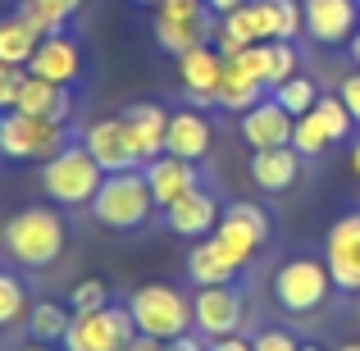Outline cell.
<instances>
[{
  "label": "cell",
  "mask_w": 360,
  "mask_h": 351,
  "mask_svg": "<svg viewBox=\"0 0 360 351\" xmlns=\"http://www.w3.org/2000/svg\"><path fill=\"white\" fill-rule=\"evenodd\" d=\"M0 246H5V255L18 269L41 274L64 255V246H69V224H64V215L55 210V205H23V210H14L5 219Z\"/></svg>",
  "instance_id": "1"
},
{
  "label": "cell",
  "mask_w": 360,
  "mask_h": 351,
  "mask_svg": "<svg viewBox=\"0 0 360 351\" xmlns=\"http://www.w3.org/2000/svg\"><path fill=\"white\" fill-rule=\"evenodd\" d=\"M269 292H274L283 315L306 319V315H319L338 288H333V274H328L324 255H288V260L274 269Z\"/></svg>",
  "instance_id": "2"
},
{
  "label": "cell",
  "mask_w": 360,
  "mask_h": 351,
  "mask_svg": "<svg viewBox=\"0 0 360 351\" xmlns=\"http://www.w3.org/2000/svg\"><path fill=\"white\" fill-rule=\"evenodd\" d=\"M91 219L110 233H132L141 224H150V215L160 210L155 196H150V183H146V169H123V174H105L96 201L87 205Z\"/></svg>",
  "instance_id": "3"
},
{
  "label": "cell",
  "mask_w": 360,
  "mask_h": 351,
  "mask_svg": "<svg viewBox=\"0 0 360 351\" xmlns=\"http://www.w3.org/2000/svg\"><path fill=\"white\" fill-rule=\"evenodd\" d=\"M128 315L137 333L155 338V343H174V338L192 333V297L174 283H141L128 292Z\"/></svg>",
  "instance_id": "4"
},
{
  "label": "cell",
  "mask_w": 360,
  "mask_h": 351,
  "mask_svg": "<svg viewBox=\"0 0 360 351\" xmlns=\"http://www.w3.org/2000/svg\"><path fill=\"white\" fill-rule=\"evenodd\" d=\"M101 183H105V169L91 160V151L82 146V141H69L55 160L41 165V192L51 196L55 205H64V210L91 205L96 192H101Z\"/></svg>",
  "instance_id": "5"
},
{
  "label": "cell",
  "mask_w": 360,
  "mask_h": 351,
  "mask_svg": "<svg viewBox=\"0 0 360 351\" xmlns=\"http://www.w3.org/2000/svg\"><path fill=\"white\" fill-rule=\"evenodd\" d=\"M69 123L60 119H37V115H18L5 110L0 115V155L18 160V165H46L69 146Z\"/></svg>",
  "instance_id": "6"
},
{
  "label": "cell",
  "mask_w": 360,
  "mask_h": 351,
  "mask_svg": "<svg viewBox=\"0 0 360 351\" xmlns=\"http://www.w3.org/2000/svg\"><path fill=\"white\" fill-rule=\"evenodd\" d=\"M352 128H356V119L347 115L342 101L338 96H319L306 115H297V123H292V151H297L301 160L306 155H324L328 146H342V141L352 137Z\"/></svg>",
  "instance_id": "7"
},
{
  "label": "cell",
  "mask_w": 360,
  "mask_h": 351,
  "mask_svg": "<svg viewBox=\"0 0 360 351\" xmlns=\"http://www.w3.org/2000/svg\"><path fill=\"white\" fill-rule=\"evenodd\" d=\"M132 338H137V324H132L128 306H123V301H110L96 315H73L60 351H123Z\"/></svg>",
  "instance_id": "8"
},
{
  "label": "cell",
  "mask_w": 360,
  "mask_h": 351,
  "mask_svg": "<svg viewBox=\"0 0 360 351\" xmlns=\"http://www.w3.org/2000/svg\"><path fill=\"white\" fill-rule=\"evenodd\" d=\"M192 328L201 338H233L246 328V297L238 283H224V288H196L192 297Z\"/></svg>",
  "instance_id": "9"
},
{
  "label": "cell",
  "mask_w": 360,
  "mask_h": 351,
  "mask_svg": "<svg viewBox=\"0 0 360 351\" xmlns=\"http://www.w3.org/2000/svg\"><path fill=\"white\" fill-rule=\"evenodd\" d=\"M214 237H219V242L229 246V251L238 255L242 264H251L255 255L269 246V237H274L269 210H264V205H255V201H233V205H224Z\"/></svg>",
  "instance_id": "10"
},
{
  "label": "cell",
  "mask_w": 360,
  "mask_h": 351,
  "mask_svg": "<svg viewBox=\"0 0 360 351\" xmlns=\"http://www.w3.org/2000/svg\"><path fill=\"white\" fill-rule=\"evenodd\" d=\"M324 264L333 274V288L347 297H360V210H347L333 219L324 242Z\"/></svg>",
  "instance_id": "11"
},
{
  "label": "cell",
  "mask_w": 360,
  "mask_h": 351,
  "mask_svg": "<svg viewBox=\"0 0 360 351\" xmlns=\"http://www.w3.org/2000/svg\"><path fill=\"white\" fill-rule=\"evenodd\" d=\"M301 18H306V37L315 46H352L360 27V5L356 0H301Z\"/></svg>",
  "instance_id": "12"
},
{
  "label": "cell",
  "mask_w": 360,
  "mask_h": 351,
  "mask_svg": "<svg viewBox=\"0 0 360 351\" xmlns=\"http://www.w3.org/2000/svg\"><path fill=\"white\" fill-rule=\"evenodd\" d=\"M219 73H224V55L214 51L210 42L187 51V55H178V78H183V91H187V101H192V110L219 106Z\"/></svg>",
  "instance_id": "13"
},
{
  "label": "cell",
  "mask_w": 360,
  "mask_h": 351,
  "mask_svg": "<svg viewBox=\"0 0 360 351\" xmlns=\"http://www.w3.org/2000/svg\"><path fill=\"white\" fill-rule=\"evenodd\" d=\"M169 115L160 101H141V106H128L123 110V128H128V141H132V155L137 165H150V160L165 155V137H169Z\"/></svg>",
  "instance_id": "14"
},
{
  "label": "cell",
  "mask_w": 360,
  "mask_h": 351,
  "mask_svg": "<svg viewBox=\"0 0 360 351\" xmlns=\"http://www.w3.org/2000/svg\"><path fill=\"white\" fill-rule=\"evenodd\" d=\"M27 73H32V78L55 82V87H78V78H82V46L73 42L69 32L41 37L37 55L27 60Z\"/></svg>",
  "instance_id": "15"
},
{
  "label": "cell",
  "mask_w": 360,
  "mask_h": 351,
  "mask_svg": "<svg viewBox=\"0 0 360 351\" xmlns=\"http://www.w3.org/2000/svg\"><path fill=\"white\" fill-rule=\"evenodd\" d=\"M82 146L91 151V160H96L105 174L141 169V165H137V155H132L128 128H123V119H119V115H110V119H91L87 128H82Z\"/></svg>",
  "instance_id": "16"
},
{
  "label": "cell",
  "mask_w": 360,
  "mask_h": 351,
  "mask_svg": "<svg viewBox=\"0 0 360 351\" xmlns=\"http://www.w3.org/2000/svg\"><path fill=\"white\" fill-rule=\"evenodd\" d=\"M292 123L297 119H292L278 101L264 96L260 106H251L246 115H238V132L251 151H278V146H292Z\"/></svg>",
  "instance_id": "17"
},
{
  "label": "cell",
  "mask_w": 360,
  "mask_h": 351,
  "mask_svg": "<svg viewBox=\"0 0 360 351\" xmlns=\"http://www.w3.org/2000/svg\"><path fill=\"white\" fill-rule=\"evenodd\" d=\"M219 196L210 192V187H192L187 196H178L174 205L165 210V224H169V233H178V237H210L214 229H219Z\"/></svg>",
  "instance_id": "18"
},
{
  "label": "cell",
  "mask_w": 360,
  "mask_h": 351,
  "mask_svg": "<svg viewBox=\"0 0 360 351\" xmlns=\"http://www.w3.org/2000/svg\"><path fill=\"white\" fill-rule=\"evenodd\" d=\"M242 269H246V264L214 233L201 237V242L192 246V255H187V279H192L196 288H224V283H238Z\"/></svg>",
  "instance_id": "19"
},
{
  "label": "cell",
  "mask_w": 360,
  "mask_h": 351,
  "mask_svg": "<svg viewBox=\"0 0 360 351\" xmlns=\"http://www.w3.org/2000/svg\"><path fill=\"white\" fill-rule=\"evenodd\" d=\"M146 169V183H150V196H155L160 210H169V205L178 201V196H187L192 187H201V169L192 165V160H178V155H160L150 160Z\"/></svg>",
  "instance_id": "20"
},
{
  "label": "cell",
  "mask_w": 360,
  "mask_h": 351,
  "mask_svg": "<svg viewBox=\"0 0 360 351\" xmlns=\"http://www.w3.org/2000/svg\"><path fill=\"white\" fill-rule=\"evenodd\" d=\"M214 141V128L201 110H174L169 115V137H165V155H178V160H192L201 165L205 151Z\"/></svg>",
  "instance_id": "21"
},
{
  "label": "cell",
  "mask_w": 360,
  "mask_h": 351,
  "mask_svg": "<svg viewBox=\"0 0 360 351\" xmlns=\"http://www.w3.org/2000/svg\"><path fill=\"white\" fill-rule=\"evenodd\" d=\"M260 42H269V23L260 14V0H246L242 9L219 18V55L224 60H233L246 46H260Z\"/></svg>",
  "instance_id": "22"
},
{
  "label": "cell",
  "mask_w": 360,
  "mask_h": 351,
  "mask_svg": "<svg viewBox=\"0 0 360 351\" xmlns=\"http://www.w3.org/2000/svg\"><path fill=\"white\" fill-rule=\"evenodd\" d=\"M14 110H18V115H37V119H60V123H69V115H73V87H55V82L32 78V73H27L23 87H18Z\"/></svg>",
  "instance_id": "23"
},
{
  "label": "cell",
  "mask_w": 360,
  "mask_h": 351,
  "mask_svg": "<svg viewBox=\"0 0 360 351\" xmlns=\"http://www.w3.org/2000/svg\"><path fill=\"white\" fill-rule=\"evenodd\" d=\"M301 178V155L292 146L278 151H251V183L260 192H288Z\"/></svg>",
  "instance_id": "24"
},
{
  "label": "cell",
  "mask_w": 360,
  "mask_h": 351,
  "mask_svg": "<svg viewBox=\"0 0 360 351\" xmlns=\"http://www.w3.org/2000/svg\"><path fill=\"white\" fill-rule=\"evenodd\" d=\"M214 37V18H160L155 14V42L160 51H169L178 60V55L196 51V46H205Z\"/></svg>",
  "instance_id": "25"
},
{
  "label": "cell",
  "mask_w": 360,
  "mask_h": 351,
  "mask_svg": "<svg viewBox=\"0 0 360 351\" xmlns=\"http://www.w3.org/2000/svg\"><path fill=\"white\" fill-rule=\"evenodd\" d=\"M78 9H82V0H18L14 14L23 18L37 37H55V32H64V23H69Z\"/></svg>",
  "instance_id": "26"
},
{
  "label": "cell",
  "mask_w": 360,
  "mask_h": 351,
  "mask_svg": "<svg viewBox=\"0 0 360 351\" xmlns=\"http://www.w3.org/2000/svg\"><path fill=\"white\" fill-rule=\"evenodd\" d=\"M264 91H269V87H260L251 73H242L233 60H224V73H219V110L246 115L251 106H260V101H264Z\"/></svg>",
  "instance_id": "27"
},
{
  "label": "cell",
  "mask_w": 360,
  "mask_h": 351,
  "mask_svg": "<svg viewBox=\"0 0 360 351\" xmlns=\"http://www.w3.org/2000/svg\"><path fill=\"white\" fill-rule=\"evenodd\" d=\"M37 46H41V37H37L18 14H5V18H0V64L27 69V60L37 55Z\"/></svg>",
  "instance_id": "28"
},
{
  "label": "cell",
  "mask_w": 360,
  "mask_h": 351,
  "mask_svg": "<svg viewBox=\"0 0 360 351\" xmlns=\"http://www.w3.org/2000/svg\"><path fill=\"white\" fill-rule=\"evenodd\" d=\"M69 324H73V310L60 306V301H37V306L27 310V338H37V343L60 347L64 333H69Z\"/></svg>",
  "instance_id": "29"
},
{
  "label": "cell",
  "mask_w": 360,
  "mask_h": 351,
  "mask_svg": "<svg viewBox=\"0 0 360 351\" xmlns=\"http://www.w3.org/2000/svg\"><path fill=\"white\" fill-rule=\"evenodd\" d=\"M260 14L269 23V42H292L297 32H306L301 0H260Z\"/></svg>",
  "instance_id": "30"
},
{
  "label": "cell",
  "mask_w": 360,
  "mask_h": 351,
  "mask_svg": "<svg viewBox=\"0 0 360 351\" xmlns=\"http://www.w3.org/2000/svg\"><path fill=\"white\" fill-rule=\"evenodd\" d=\"M27 288H23V279L18 274H9V269H0V333L5 328H14L18 319H27Z\"/></svg>",
  "instance_id": "31"
},
{
  "label": "cell",
  "mask_w": 360,
  "mask_h": 351,
  "mask_svg": "<svg viewBox=\"0 0 360 351\" xmlns=\"http://www.w3.org/2000/svg\"><path fill=\"white\" fill-rule=\"evenodd\" d=\"M269 96L278 101V106L288 110L292 119H297V115H306V110H310V106H315V101H319V87H315V82L306 78V73H297V78H288V82H283V87H274Z\"/></svg>",
  "instance_id": "32"
},
{
  "label": "cell",
  "mask_w": 360,
  "mask_h": 351,
  "mask_svg": "<svg viewBox=\"0 0 360 351\" xmlns=\"http://www.w3.org/2000/svg\"><path fill=\"white\" fill-rule=\"evenodd\" d=\"M105 306H110V283L105 279L87 274V279L73 283V292H69V310L73 315H96V310H105Z\"/></svg>",
  "instance_id": "33"
},
{
  "label": "cell",
  "mask_w": 360,
  "mask_h": 351,
  "mask_svg": "<svg viewBox=\"0 0 360 351\" xmlns=\"http://www.w3.org/2000/svg\"><path fill=\"white\" fill-rule=\"evenodd\" d=\"M297 69H301L297 46L292 42H269V91L283 87L288 78H297Z\"/></svg>",
  "instance_id": "34"
},
{
  "label": "cell",
  "mask_w": 360,
  "mask_h": 351,
  "mask_svg": "<svg viewBox=\"0 0 360 351\" xmlns=\"http://www.w3.org/2000/svg\"><path fill=\"white\" fill-rule=\"evenodd\" d=\"M23 78H27V69H14V64H0V115H5V110H14V101H18V87H23Z\"/></svg>",
  "instance_id": "35"
},
{
  "label": "cell",
  "mask_w": 360,
  "mask_h": 351,
  "mask_svg": "<svg viewBox=\"0 0 360 351\" xmlns=\"http://www.w3.org/2000/svg\"><path fill=\"white\" fill-rule=\"evenodd\" d=\"M251 347H255V351H301V343L288 333V328H260Z\"/></svg>",
  "instance_id": "36"
},
{
  "label": "cell",
  "mask_w": 360,
  "mask_h": 351,
  "mask_svg": "<svg viewBox=\"0 0 360 351\" xmlns=\"http://www.w3.org/2000/svg\"><path fill=\"white\" fill-rule=\"evenodd\" d=\"M338 101H342L347 115L360 123V73H347V78H342V87H338Z\"/></svg>",
  "instance_id": "37"
},
{
  "label": "cell",
  "mask_w": 360,
  "mask_h": 351,
  "mask_svg": "<svg viewBox=\"0 0 360 351\" xmlns=\"http://www.w3.org/2000/svg\"><path fill=\"white\" fill-rule=\"evenodd\" d=\"M165 351H210V343H205L201 333H183V338H174V343H165Z\"/></svg>",
  "instance_id": "38"
},
{
  "label": "cell",
  "mask_w": 360,
  "mask_h": 351,
  "mask_svg": "<svg viewBox=\"0 0 360 351\" xmlns=\"http://www.w3.org/2000/svg\"><path fill=\"white\" fill-rule=\"evenodd\" d=\"M210 351H255L251 347V338H242V333H233V338H214Z\"/></svg>",
  "instance_id": "39"
},
{
  "label": "cell",
  "mask_w": 360,
  "mask_h": 351,
  "mask_svg": "<svg viewBox=\"0 0 360 351\" xmlns=\"http://www.w3.org/2000/svg\"><path fill=\"white\" fill-rule=\"evenodd\" d=\"M246 0H205V9H210L214 18H224V14H233V9H242Z\"/></svg>",
  "instance_id": "40"
},
{
  "label": "cell",
  "mask_w": 360,
  "mask_h": 351,
  "mask_svg": "<svg viewBox=\"0 0 360 351\" xmlns=\"http://www.w3.org/2000/svg\"><path fill=\"white\" fill-rule=\"evenodd\" d=\"M123 351H165V343H155V338H146V333H137Z\"/></svg>",
  "instance_id": "41"
},
{
  "label": "cell",
  "mask_w": 360,
  "mask_h": 351,
  "mask_svg": "<svg viewBox=\"0 0 360 351\" xmlns=\"http://www.w3.org/2000/svg\"><path fill=\"white\" fill-rule=\"evenodd\" d=\"M14 351H55L51 343H37V338H27V343H18Z\"/></svg>",
  "instance_id": "42"
},
{
  "label": "cell",
  "mask_w": 360,
  "mask_h": 351,
  "mask_svg": "<svg viewBox=\"0 0 360 351\" xmlns=\"http://www.w3.org/2000/svg\"><path fill=\"white\" fill-rule=\"evenodd\" d=\"M347 165H352V174L360 178V137L352 141V155H347Z\"/></svg>",
  "instance_id": "43"
},
{
  "label": "cell",
  "mask_w": 360,
  "mask_h": 351,
  "mask_svg": "<svg viewBox=\"0 0 360 351\" xmlns=\"http://www.w3.org/2000/svg\"><path fill=\"white\" fill-rule=\"evenodd\" d=\"M347 51H352V60H356V69H360V27H356V37H352V46H347Z\"/></svg>",
  "instance_id": "44"
},
{
  "label": "cell",
  "mask_w": 360,
  "mask_h": 351,
  "mask_svg": "<svg viewBox=\"0 0 360 351\" xmlns=\"http://www.w3.org/2000/svg\"><path fill=\"white\" fill-rule=\"evenodd\" d=\"M338 351H360V338H352V343H342Z\"/></svg>",
  "instance_id": "45"
},
{
  "label": "cell",
  "mask_w": 360,
  "mask_h": 351,
  "mask_svg": "<svg viewBox=\"0 0 360 351\" xmlns=\"http://www.w3.org/2000/svg\"><path fill=\"white\" fill-rule=\"evenodd\" d=\"M301 351H324V347H319V343H301Z\"/></svg>",
  "instance_id": "46"
},
{
  "label": "cell",
  "mask_w": 360,
  "mask_h": 351,
  "mask_svg": "<svg viewBox=\"0 0 360 351\" xmlns=\"http://www.w3.org/2000/svg\"><path fill=\"white\" fill-rule=\"evenodd\" d=\"M132 5H150V9H155V5H160V0H132Z\"/></svg>",
  "instance_id": "47"
},
{
  "label": "cell",
  "mask_w": 360,
  "mask_h": 351,
  "mask_svg": "<svg viewBox=\"0 0 360 351\" xmlns=\"http://www.w3.org/2000/svg\"><path fill=\"white\" fill-rule=\"evenodd\" d=\"M356 328H360V297H356Z\"/></svg>",
  "instance_id": "48"
},
{
  "label": "cell",
  "mask_w": 360,
  "mask_h": 351,
  "mask_svg": "<svg viewBox=\"0 0 360 351\" xmlns=\"http://www.w3.org/2000/svg\"><path fill=\"white\" fill-rule=\"evenodd\" d=\"M356 5H360V0H356Z\"/></svg>",
  "instance_id": "49"
}]
</instances>
